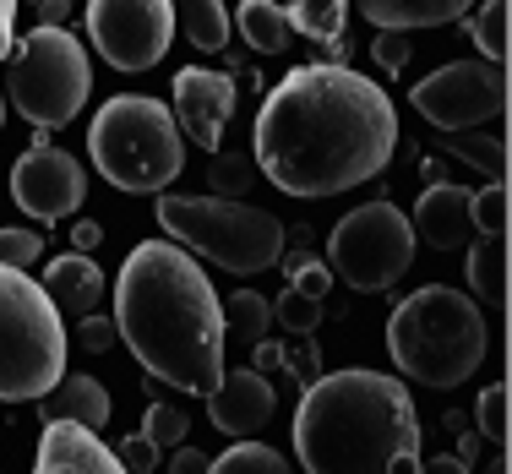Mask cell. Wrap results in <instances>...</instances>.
Here are the masks:
<instances>
[{
    "mask_svg": "<svg viewBox=\"0 0 512 474\" xmlns=\"http://www.w3.org/2000/svg\"><path fill=\"white\" fill-rule=\"evenodd\" d=\"M398 153V109L382 82L311 60L256 109V164L284 197H344Z\"/></svg>",
    "mask_w": 512,
    "mask_h": 474,
    "instance_id": "obj_1",
    "label": "cell"
},
{
    "mask_svg": "<svg viewBox=\"0 0 512 474\" xmlns=\"http://www.w3.org/2000/svg\"><path fill=\"white\" fill-rule=\"evenodd\" d=\"M115 333L164 387L207 398L224 382V311L197 257L175 240L131 246L115 278Z\"/></svg>",
    "mask_w": 512,
    "mask_h": 474,
    "instance_id": "obj_2",
    "label": "cell"
},
{
    "mask_svg": "<svg viewBox=\"0 0 512 474\" xmlns=\"http://www.w3.org/2000/svg\"><path fill=\"white\" fill-rule=\"evenodd\" d=\"M295 458L306 474H414L420 469V409L404 376H316L295 409Z\"/></svg>",
    "mask_w": 512,
    "mask_h": 474,
    "instance_id": "obj_3",
    "label": "cell"
},
{
    "mask_svg": "<svg viewBox=\"0 0 512 474\" xmlns=\"http://www.w3.org/2000/svg\"><path fill=\"white\" fill-rule=\"evenodd\" d=\"M485 311L453 284H425L387 316V355L420 387H463L485 366Z\"/></svg>",
    "mask_w": 512,
    "mask_h": 474,
    "instance_id": "obj_4",
    "label": "cell"
},
{
    "mask_svg": "<svg viewBox=\"0 0 512 474\" xmlns=\"http://www.w3.org/2000/svg\"><path fill=\"white\" fill-rule=\"evenodd\" d=\"M88 153L109 186L137 191V197L169 191L186 169V137H180L175 115L148 93H115L109 104H99L88 126Z\"/></svg>",
    "mask_w": 512,
    "mask_h": 474,
    "instance_id": "obj_5",
    "label": "cell"
},
{
    "mask_svg": "<svg viewBox=\"0 0 512 474\" xmlns=\"http://www.w3.org/2000/svg\"><path fill=\"white\" fill-rule=\"evenodd\" d=\"M158 224L180 251H197L224 273H267L284 257V224L273 213L251 208L235 197H180V191H158Z\"/></svg>",
    "mask_w": 512,
    "mask_h": 474,
    "instance_id": "obj_6",
    "label": "cell"
},
{
    "mask_svg": "<svg viewBox=\"0 0 512 474\" xmlns=\"http://www.w3.org/2000/svg\"><path fill=\"white\" fill-rule=\"evenodd\" d=\"M66 322L44 284L0 267V404H39L66 376Z\"/></svg>",
    "mask_w": 512,
    "mask_h": 474,
    "instance_id": "obj_7",
    "label": "cell"
},
{
    "mask_svg": "<svg viewBox=\"0 0 512 474\" xmlns=\"http://www.w3.org/2000/svg\"><path fill=\"white\" fill-rule=\"evenodd\" d=\"M6 109H17L28 126L60 131L82 115L93 93V60L82 50V39H71L66 28H33L28 39H17L6 77Z\"/></svg>",
    "mask_w": 512,
    "mask_h": 474,
    "instance_id": "obj_8",
    "label": "cell"
},
{
    "mask_svg": "<svg viewBox=\"0 0 512 474\" xmlns=\"http://www.w3.org/2000/svg\"><path fill=\"white\" fill-rule=\"evenodd\" d=\"M414 267V229L404 208L393 202H365L344 213L327 240V273H338L360 295H382Z\"/></svg>",
    "mask_w": 512,
    "mask_h": 474,
    "instance_id": "obj_9",
    "label": "cell"
},
{
    "mask_svg": "<svg viewBox=\"0 0 512 474\" xmlns=\"http://www.w3.org/2000/svg\"><path fill=\"white\" fill-rule=\"evenodd\" d=\"M409 104L420 109L431 126H442L447 137L496 126V120L507 115V71L491 66V60H447L442 71L414 82Z\"/></svg>",
    "mask_w": 512,
    "mask_h": 474,
    "instance_id": "obj_10",
    "label": "cell"
},
{
    "mask_svg": "<svg viewBox=\"0 0 512 474\" xmlns=\"http://www.w3.org/2000/svg\"><path fill=\"white\" fill-rule=\"evenodd\" d=\"M175 6L169 0H88V39L104 66L148 71L175 44Z\"/></svg>",
    "mask_w": 512,
    "mask_h": 474,
    "instance_id": "obj_11",
    "label": "cell"
},
{
    "mask_svg": "<svg viewBox=\"0 0 512 474\" xmlns=\"http://www.w3.org/2000/svg\"><path fill=\"white\" fill-rule=\"evenodd\" d=\"M11 202L33 218V224H60L88 202V169L60 148H28L11 164Z\"/></svg>",
    "mask_w": 512,
    "mask_h": 474,
    "instance_id": "obj_12",
    "label": "cell"
},
{
    "mask_svg": "<svg viewBox=\"0 0 512 474\" xmlns=\"http://www.w3.org/2000/svg\"><path fill=\"white\" fill-rule=\"evenodd\" d=\"M175 126L191 148L218 153L224 148V126L235 115V82L229 71H207V66H186L175 71Z\"/></svg>",
    "mask_w": 512,
    "mask_h": 474,
    "instance_id": "obj_13",
    "label": "cell"
},
{
    "mask_svg": "<svg viewBox=\"0 0 512 474\" xmlns=\"http://www.w3.org/2000/svg\"><path fill=\"white\" fill-rule=\"evenodd\" d=\"M278 409V387L262 371H224V382L207 393V420L224 436H251L273 420Z\"/></svg>",
    "mask_w": 512,
    "mask_h": 474,
    "instance_id": "obj_14",
    "label": "cell"
},
{
    "mask_svg": "<svg viewBox=\"0 0 512 474\" xmlns=\"http://www.w3.org/2000/svg\"><path fill=\"white\" fill-rule=\"evenodd\" d=\"M33 474H126V469H120V458L99 442V431H82V425H44Z\"/></svg>",
    "mask_w": 512,
    "mask_h": 474,
    "instance_id": "obj_15",
    "label": "cell"
},
{
    "mask_svg": "<svg viewBox=\"0 0 512 474\" xmlns=\"http://www.w3.org/2000/svg\"><path fill=\"white\" fill-rule=\"evenodd\" d=\"M469 197L474 191L453 186V180H436V186H425V197L414 202V240H431L436 251H453L463 240L474 235V218H469Z\"/></svg>",
    "mask_w": 512,
    "mask_h": 474,
    "instance_id": "obj_16",
    "label": "cell"
},
{
    "mask_svg": "<svg viewBox=\"0 0 512 474\" xmlns=\"http://www.w3.org/2000/svg\"><path fill=\"white\" fill-rule=\"evenodd\" d=\"M109 393L93 376H82V371H66L55 382V393H44L39 398V415L44 425H82V431H104L109 425Z\"/></svg>",
    "mask_w": 512,
    "mask_h": 474,
    "instance_id": "obj_17",
    "label": "cell"
},
{
    "mask_svg": "<svg viewBox=\"0 0 512 474\" xmlns=\"http://www.w3.org/2000/svg\"><path fill=\"white\" fill-rule=\"evenodd\" d=\"M44 295L55 300L60 316H93V306L104 300V273L93 257H55L44 267Z\"/></svg>",
    "mask_w": 512,
    "mask_h": 474,
    "instance_id": "obj_18",
    "label": "cell"
},
{
    "mask_svg": "<svg viewBox=\"0 0 512 474\" xmlns=\"http://www.w3.org/2000/svg\"><path fill=\"white\" fill-rule=\"evenodd\" d=\"M360 6L365 22H376L382 33H409V28H447L463 22L474 0H349Z\"/></svg>",
    "mask_w": 512,
    "mask_h": 474,
    "instance_id": "obj_19",
    "label": "cell"
},
{
    "mask_svg": "<svg viewBox=\"0 0 512 474\" xmlns=\"http://www.w3.org/2000/svg\"><path fill=\"white\" fill-rule=\"evenodd\" d=\"M224 311V344L235 349H262V338L273 333V300H262L256 289H235L229 300H218Z\"/></svg>",
    "mask_w": 512,
    "mask_h": 474,
    "instance_id": "obj_20",
    "label": "cell"
},
{
    "mask_svg": "<svg viewBox=\"0 0 512 474\" xmlns=\"http://www.w3.org/2000/svg\"><path fill=\"white\" fill-rule=\"evenodd\" d=\"M235 28H240V39H246L251 50H262V55H284L289 44H295L289 11L278 6V0H246L240 17H235Z\"/></svg>",
    "mask_w": 512,
    "mask_h": 474,
    "instance_id": "obj_21",
    "label": "cell"
},
{
    "mask_svg": "<svg viewBox=\"0 0 512 474\" xmlns=\"http://www.w3.org/2000/svg\"><path fill=\"white\" fill-rule=\"evenodd\" d=\"M469 289H474V306H502L507 300V246L502 240H474L469 251Z\"/></svg>",
    "mask_w": 512,
    "mask_h": 474,
    "instance_id": "obj_22",
    "label": "cell"
},
{
    "mask_svg": "<svg viewBox=\"0 0 512 474\" xmlns=\"http://www.w3.org/2000/svg\"><path fill=\"white\" fill-rule=\"evenodd\" d=\"M175 6V28H186V39L197 50H224L229 44V6L224 0H169Z\"/></svg>",
    "mask_w": 512,
    "mask_h": 474,
    "instance_id": "obj_23",
    "label": "cell"
},
{
    "mask_svg": "<svg viewBox=\"0 0 512 474\" xmlns=\"http://www.w3.org/2000/svg\"><path fill=\"white\" fill-rule=\"evenodd\" d=\"M289 11V28L306 33L322 44H344V22H349V0H295Z\"/></svg>",
    "mask_w": 512,
    "mask_h": 474,
    "instance_id": "obj_24",
    "label": "cell"
},
{
    "mask_svg": "<svg viewBox=\"0 0 512 474\" xmlns=\"http://www.w3.org/2000/svg\"><path fill=\"white\" fill-rule=\"evenodd\" d=\"M207 474H295L289 458L267 442H235L229 453L207 458Z\"/></svg>",
    "mask_w": 512,
    "mask_h": 474,
    "instance_id": "obj_25",
    "label": "cell"
},
{
    "mask_svg": "<svg viewBox=\"0 0 512 474\" xmlns=\"http://www.w3.org/2000/svg\"><path fill=\"white\" fill-rule=\"evenodd\" d=\"M507 17H512L507 0H485V6L474 11V22H469L474 50L491 60V66H502V60H507Z\"/></svg>",
    "mask_w": 512,
    "mask_h": 474,
    "instance_id": "obj_26",
    "label": "cell"
},
{
    "mask_svg": "<svg viewBox=\"0 0 512 474\" xmlns=\"http://www.w3.org/2000/svg\"><path fill=\"white\" fill-rule=\"evenodd\" d=\"M469 218H474V235L502 240L507 235V180H485L469 197Z\"/></svg>",
    "mask_w": 512,
    "mask_h": 474,
    "instance_id": "obj_27",
    "label": "cell"
},
{
    "mask_svg": "<svg viewBox=\"0 0 512 474\" xmlns=\"http://www.w3.org/2000/svg\"><path fill=\"white\" fill-rule=\"evenodd\" d=\"M458 158H469L474 169H485L491 180H502V164H507V148H502V137H496L491 126H480V131H458L453 142H447Z\"/></svg>",
    "mask_w": 512,
    "mask_h": 474,
    "instance_id": "obj_28",
    "label": "cell"
},
{
    "mask_svg": "<svg viewBox=\"0 0 512 474\" xmlns=\"http://www.w3.org/2000/svg\"><path fill=\"white\" fill-rule=\"evenodd\" d=\"M186 431H191V420L180 404H148V415H142V436H148L153 447H180Z\"/></svg>",
    "mask_w": 512,
    "mask_h": 474,
    "instance_id": "obj_29",
    "label": "cell"
},
{
    "mask_svg": "<svg viewBox=\"0 0 512 474\" xmlns=\"http://www.w3.org/2000/svg\"><path fill=\"white\" fill-rule=\"evenodd\" d=\"M273 322L289 327V333H316V322H322V300H306V295H295V289H284V295L273 300Z\"/></svg>",
    "mask_w": 512,
    "mask_h": 474,
    "instance_id": "obj_30",
    "label": "cell"
},
{
    "mask_svg": "<svg viewBox=\"0 0 512 474\" xmlns=\"http://www.w3.org/2000/svg\"><path fill=\"white\" fill-rule=\"evenodd\" d=\"M39 257H44V235H33V229H0V267L28 273Z\"/></svg>",
    "mask_w": 512,
    "mask_h": 474,
    "instance_id": "obj_31",
    "label": "cell"
},
{
    "mask_svg": "<svg viewBox=\"0 0 512 474\" xmlns=\"http://www.w3.org/2000/svg\"><path fill=\"white\" fill-rule=\"evenodd\" d=\"M474 420H480L485 442H496V447L507 442V387H502V382H491V387L480 393V404H474Z\"/></svg>",
    "mask_w": 512,
    "mask_h": 474,
    "instance_id": "obj_32",
    "label": "cell"
},
{
    "mask_svg": "<svg viewBox=\"0 0 512 474\" xmlns=\"http://www.w3.org/2000/svg\"><path fill=\"white\" fill-rule=\"evenodd\" d=\"M207 175H213V197H235V202H246V186H251V169L240 164V158H213V169H207Z\"/></svg>",
    "mask_w": 512,
    "mask_h": 474,
    "instance_id": "obj_33",
    "label": "cell"
},
{
    "mask_svg": "<svg viewBox=\"0 0 512 474\" xmlns=\"http://www.w3.org/2000/svg\"><path fill=\"white\" fill-rule=\"evenodd\" d=\"M109 453L120 458V469H126V474H153V469H158V447H153L142 431H137V436H126L120 447H109Z\"/></svg>",
    "mask_w": 512,
    "mask_h": 474,
    "instance_id": "obj_34",
    "label": "cell"
},
{
    "mask_svg": "<svg viewBox=\"0 0 512 474\" xmlns=\"http://www.w3.org/2000/svg\"><path fill=\"white\" fill-rule=\"evenodd\" d=\"M289 278H295V295H306V300H327V284H333V273H327L316 257H306V262H289Z\"/></svg>",
    "mask_w": 512,
    "mask_h": 474,
    "instance_id": "obj_35",
    "label": "cell"
},
{
    "mask_svg": "<svg viewBox=\"0 0 512 474\" xmlns=\"http://www.w3.org/2000/svg\"><path fill=\"white\" fill-rule=\"evenodd\" d=\"M115 322H104V316H82L77 322V349H88V355H104V349H115Z\"/></svg>",
    "mask_w": 512,
    "mask_h": 474,
    "instance_id": "obj_36",
    "label": "cell"
},
{
    "mask_svg": "<svg viewBox=\"0 0 512 474\" xmlns=\"http://www.w3.org/2000/svg\"><path fill=\"white\" fill-rule=\"evenodd\" d=\"M371 55H376V66H382L387 77H398V71H404V60H409V44H404V33H382V39L371 44Z\"/></svg>",
    "mask_w": 512,
    "mask_h": 474,
    "instance_id": "obj_37",
    "label": "cell"
},
{
    "mask_svg": "<svg viewBox=\"0 0 512 474\" xmlns=\"http://www.w3.org/2000/svg\"><path fill=\"white\" fill-rule=\"evenodd\" d=\"M11 44H17V0H0V66L11 60Z\"/></svg>",
    "mask_w": 512,
    "mask_h": 474,
    "instance_id": "obj_38",
    "label": "cell"
},
{
    "mask_svg": "<svg viewBox=\"0 0 512 474\" xmlns=\"http://www.w3.org/2000/svg\"><path fill=\"white\" fill-rule=\"evenodd\" d=\"M169 474H207V453H197V447H180V453L169 458Z\"/></svg>",
    "mask_w": 512,
    "mask_h": 474,
    "instance_id": "obj_39",
    "label": "cell"
},
{
    "mask_svg": "<svg viewBox=\"0 0 512 474\" xmlns=\"http://www.w3.org/2000/svg\"><path fill=\"white\" fill-rule=\"evenodd\" d=\"M414 474H469V458H463V453L447 458V453H442V458H431V464H420Z\"/></svg>",
    "mask_w": 512,
    "mask_h": 474,
    "instance_id": "obj_40",
    "label": "cell"
},
{
    "mask_svg": "<svg viewBox=\"0 0 512 474\" xmlns=\"http://www.w3.org/2000/svg\"><path fill=\"white\" fill-rule=\"evenodd\" d=\"M99 240H104L99 224H77V229H71V246H77V257H82V251H93Z\"/></svg>",
    "mask_w": 512,
    "mask_h": 474,
    "instance_id": "obj_41",
    "label": "cell"
},
{
    "mask_svg": "<svg viewBox=\"0 0 512 474\" xmlns=\"http://www.w3.org/2000/svg\"><path fill=\"white\" fill-rule=\"evenodd\" d=\"M39 17H44V28H60L71 17V0H39Z\"/></svg>",
    "mask_w": 512,
    "mask_h": 474,
    "instance_id": "obj_42",
    "label": "cell"
},
{
    "mask_svg": "<svg viewBox=\"0 0 512 474\" xmlns=\"http://www.w3.org/2000/svg\"><path fill=\"white\" fill-rule=\"evenodd\" d=\"M0 126H6V93H0Z\"/></svg>",
    "mask_w": 512,
    "mask_h": 474,
    "instance_id": "obj_43",
    "label": "cell"
}]
</instances>
